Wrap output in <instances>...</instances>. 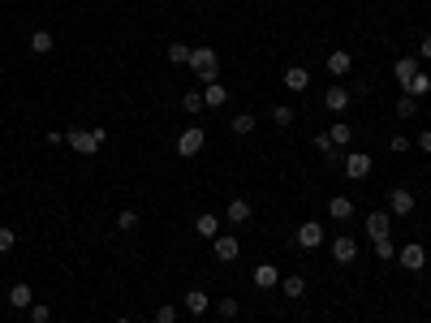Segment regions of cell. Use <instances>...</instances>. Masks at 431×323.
Masks as SVG:
<instances>
[{
  "label": "cell",
  "mask_w": 431,
  "mask_h": 323,
  "mask_svg": "<svg viewBox=\"0 0 431 323\" xmlns=\"http://www.w3.org/2000/svg\"><path fill=\"white\" fill-rule=\"evenodd\" d=\"M65 142L78 155H95L108 142V129H65Z\"/></svg>",
  "instance_id": "obj_1"
},
{
  "label": "cell",
  "mask_w": 431,
  "mask_h": 323,
  "mask_svg": "<svg viewBox=\"0 0 431 323\" xmlns=\"http://www.w3.org/2000/svg\"><path fill=\"white\" fill-rule=\"evenodd\" d=\"M190 69H195L203 82H220V56H216V47H195V52H190Z\"/></svg>",
  "instance_id": "obj_2"
},
{
  "label": "cell",
  "mask_w": 431,
  "mask_h": 323,
  "mask_svg": "<svg viewBox=\"0 0 431 323\" xmlns=\"http://www.w3.org/2000/svg\"><path fill=\"white\" fill-rule=\"evenodd\" d=\"M203 147H207V134H203L199 125H186L181 134H177V155H181V159H195Z\"/></svg>",
  "instance_id": "obj_3"
},
{
  "label": "cell",
  "mask_w": 431,
  "mask_h": 323,
  "mask_svg": "<svg viewBox=\"0 0 431 323\" xmlns=\"http://www.w3.org/2000/svg\"><path fill=\"white\" fill-rule=\"evenodd\" d=\"M341 168H345V177H349V181H366V177H371V168H375V159L366 155V151H349Z\"/></svg>",
  "instance_id": "obj_4"
},
{
  "label": "cell",
  "mask_w": 431,
  "mask_h": 323,
  "mask_svg": "<svg viewBox=\"0 0 431 323\" xmlns=\"http://www.w3.org/2000/svg\"><path fill=\"white\" fill-rule=\"evenodd\" d=\"M212 254H216V263H233V258L242 254V241L233 233H220V237H212Z\"/></svg>",
  "instance_id": "obj_5"
},
{
  "label": "cell",
  "mask_w": 431,
  "mask_h": 323,
  "mask_svg": "<svg viewBox=\"0 0 431 323\" xmlns=\"http://www.w3.org/2000/svg\"><path fill=\"white\" fill-rule=\"evenodd\" d=\"M397 263H401L406 271H423L427 267V250H423V241H410V246L397 250Z\"/></svg>",
  "instance_id": "obj_6"
},
{
  "label": "cell",
  "mask_w": 431,
  "mask_h": 323,
  "mask_svg": "<svg viewBox=\"0 0 431 323\" xmlns=\"http://www.w3.org/2000/svg\"><path fill=\"white\" fill-rule=\"evenodd\" d=\"M332 258H337L341 267H349V263H358V241L349 237V233H341V237H332Z\"/></svg>",
  "instance_id": "obj_7"
},
{
  "label": "cell",
  "mask_w": 431,
  "mask_h": 323,
  "mask_svg": "<svg viewBox=\"0 0 431 323\" xmlns=\"http://www.w3.org/2000/svg\"><path fill=\"white\" fill-rule=\"evenodd\" d=\"M414 212V194L406 186H393L388 190V216H410Z\"/></svg>",
  "instance_id": "obj_8"
},
{
  "label": "cell",
  "mask_w": 431,
  "mask_h": 323,
  "mask_svg": "<svg viewBox=\"0 0 431 323\" xmlns=\"http://www.w3.org/2000/svg\"><path fill=\"white\" fill-rule=\"evenodd\" d=\"M294 241H298L302 250H319V241H324V229H319V220H307V224H298Z\"/></svg>",
  "instance_id": "obj_9"
},
{
  "label": "cell",
  "mask_w": 431,
  "mask_h": 323,
  "mask_svg": "<svg viewBox=\"0 0 431 323\" xmlns=\"http://www.w3.org/2000/svg\"><path fill=\"white\" fill-rule=\"evenodd\" d=\"M366 237H393V216L388 212H371V216H366Z\"/></svg>",
  "instance_id": "obj_10"
},
{
  "label": "cell",
  "mask_w": 431,
  "mask_h": 323,
  "mask_svg": "<svg viewBox=\"0 0 431 323\" xmlns=\"http://www.w3.org/2000/svg\"><path fill=\"white\" fill-rule=\"evenodd\" d=\"M419 69H423V60H419V56H401V60L393 65V78H397V82H401V91H406V82H410V78L419 74Z\"/></svg>",
  "instance_id": "obj_11"
},
{
  "label": "cell",
  "mask_w": 431,
  "mask_h": 323,
  "mask_svg": "<svg viewBox=\"0 0 431 323\" xmlns=\"http://www.w3.org/2000/svg\"><path fill=\"white\" fill-rule=\"evenodd\" d=\"M280 285V267L276 263H259L254 267V289H276Z\"/></svg>",
  "instance_id": "obj_12"
},
{
  "label": "cell",
  "mask_w": 431,
  "mask_h": 323,
  "mask_svg": "<svg viewBox=\"0 0 431 323\" xmlns=\"http://www.w3.org/2000/svg\"><path fill=\"white\" fill-rule=\"evenodd\" d=\"M324 104H328L332 112H345L349 104H354V91H345V87H328V91H324Z\"/></svg>",
  "instance_id": "obj_13"
},
{
  "label": "cell",
  "mask_w": 431,
  "mask_h": 323,
  "mask_svg": "<svg viewBox=\"0 0 431 323\" xmlns=\"http://www.w3.org/2000/svg\"><path fill=\"white\" fill-rule=\"evenodd\" d=\"M285 87L289 91H307L311 87V69L307 65H289V69H285Z\"/></svg>",
  "instance_id": "obj_14"
},
{
  "label": "cell",
  "mask_w": 431,
  "mask_h": 323,
  "mask_svg": "<svg viewBox=\"0 0 431 323\" xmlns=\"http://www.w3.org/2000/svg\"><path fill=\"white\" fill-rule=\"evenodd\" d=\"M9 306L13 311H30V306H35V289L30 285H13L9 289Z\"/></svg>",
  "instance_id": "obj_15"
},
{
  "label": "cell",
  "mask_w": 431,
  "mask_h": 323,
  "mask_svg": "<svg viewBox=\"0 0 431 323\" xmlns=\"http://www.w3.org/2000/svg\"><path fill=\"white\" fill-rule=\"evenodd\" d=\"M349 69H354V56H349L345 47H337V52L328 56V74H332V78H345Z\"/></svg>",
  "instance_id": "obj_16"
},
{
  "label": "cell",
  "mask_w": 431,
  "mask_h": 323,
  "mask_svg": "<svg viewBox=\"0 0 431 323\" xmlns=\"http://www.w3.org/2000/svg\"><path fill=\"white\" fill-rule=\"evenodd\" d=\"M181 306H186L190 315H207V306H212V298H207L203 289H190V293L181 298Z\"/></svg>",
  "instance_id": "obj_17"
},
{
  "label": "cell",
  "mask_w": 431,
  "mask_h": 323,
  "mask_svg": "<svg viewBox=\"0 0 431 323\" xmlns=\"http://www.w3.org/2000/svg\"><path fill=\"white\" fill-rule=\"evenodd\" d=\"M195 233H199V237H207V241L220 237V220H216V212H203V216L195 220Z\"/></svg>",
  "instance_id": "obj_18"
},
{
  "label": "cell",
  "mask_w": 431,
  "mask_h": 323,
  "mask_svg": "<svg viewBox=\"0 0 431 323\" xmlns=\"http://www.w3.org/2000/svg\"><path fill=\"white\" fill-rule=\"evenodd\" d=\"M203 104H207V108H225V104H229V91L220 87V82H207V87H203Z\"/></svg>",
  "instance_id": "obj_19"
},
{
  "label": "cell",
  "mask_w": 431,
  "mask_h": 323,
  "mask_svg": "<svg viewBox=\"0 0 431 323\" xmlns=\"http://www.w3.org/2000/svg\"><path fill=\"white\" fill-rule=\"evenodd\" d=\"M225 220H229V224H246V220H250V203H246V199H233V203L225 207Z\"/></svg>",
  "instance_id": "obj_20"
},
{
  "label": "cell",
  "mask_w": 431,
  "mask_h": 323,
  "mask_svg": "<svg viewBox=\"0 0 431 323\" xmlns=\"http://www.w3.org/2000/svg\"><path fill=\"white\" fill-rule=\"evenodd\" d=\"M229 129H233V134H237V138H246V134H254V129H259V121H254V117H250V112H237V117L229 121Z\"/></svg>",
  "instance_id": "obj_21"
},
{
  "label": "cell",
  "mask_w": 431,
  "mask_h": 323,
  "mask_svg": "<svg viewBox=\"0 0 431 323\" xmlns=\"http://www.w3.org/2000/svg\"><path fill=\"white\" fill-rule=\"evenodd\" d=\"M328 216L332 220H349V216H354V199H341V194H337V199H328Z\"/></svg>",
  "instance_id": "obj_22"
},
{
  "label": "cell",
  "mask_w": 431,
  "mask_h": 323,
  "mask_svg": "<svg viewBox=\"0 0 431 323\" xmlns=\"http://www.w3.org/2000/svg\"><path fill=\"white\" fill-rule=\"evenodd\" d=\"M280 289H285V298H302V293H307V276H298V271H294V276H280Z\"/></svg>",
  "instance_id": "obj_23"
},
{
  "label": "cell",
  "mask_w": 431,
  "mask_h": 323,
  "mask_svg": "<svg viewBox=\"0 0 431 323\" xmlns=\"http://www.w3.org/2000/svg\"><path fill=\"white\" fill-rule=\"evenodd\" d=\"M56 47V39H52V30H35V35H30V52H39V56H47Z\"/></svg>",
  "instance_id": "obj_24"
},
{
  "label": "cell",
  "mask_w": 431,
  "mask_h": 323,
  "mask_svg": "<svg viewBox=\"0 0 431 323\" xmlns=\"http://www.w3.org/2000/svg\"><path fill=\"white\" fill-rule=\"evenodd\" d=\"M427 91H431V74L419 69V74H414L410 82H406V95H414V100H419V95H427Z\"/></svg>",
  "instance_id": "obj_25"
},
{
  "label": "cell",
  "mask_w": 431,
  "mask_h": 323,
  "mask_svg": "<svg viewBox=\"0 0 431 323\" xmlns=\"http://www.w3.org/2000/svg\"><path fill=\"white\" fill-rule=\"evenodd\" d=\"M315 151H319V155H328V159H337V151H341V147L328 138V129H319V134H315Z\"/></svg>",
  "instance_id": "obj_26"
},
{
  "label": "cell",
  "mask_w": 431,
  "mask_h": 323,
  "mask_svg": "<svg viewBox=\"0 0 431 323\" xmlns=\"http://www.w3.org/2000/svg\"><path fill=\"white\" fill-rule=\"evenodd\" d=\"M207 104H203V91H186L181 95V112H190V117H195V112H203Z\"/></svg>",
  "instance_id": "obj_27"
},
{
  "label": "cell",
  "mask_w": 431,
  "mask_h": 323,
  "mask_svg": "<svg viewBox=\"0 0 431 323\" xmlns=\"http://www.w3.org/2000/svg\"><path fill=\"white\" fill-rule=\"evenodd\" d=\"M371 246H375V258H384V263H393V258H397V246H393V237H375Z\"/></svg>",
  "instance_id": "obj_28"
},
{
  "label": "cell",
  "mask_w": 431,
  "mask_h": 323,
  "mask_svg": "<svg viewBox=\"0 0 431 323\" xmlns=\"http://www.w3.org/2000/svg\"><path fill=\"white\" fill-rule=\"evenodd\" d=\"M328 138H332V142H337V147H349V138H354V129H349L345 121H337V125H332V129H328Z\"/></svg>",
  "instance_id": "obj_29"
},
{
  "label": "cell",
  "mask_w": 431,
  "mask_h": 323,
  "mask_svg": "<svg viewBox=\"0 0 431 323\" xmlns=\"http://www.w3.org/2000/svg\"><path fill=\"white\" fill-rule=\"evenodd\" d=\"M190 52H195L190 43H168V60L173 65H190Z\"/></svg>",
  "instance_id": "obj_30"
},
{
  "label": "cell",
  "mask_w": 431,
  "mask_h": 323,
  "mask_svg": "<svg viewBox=\"0 0 431 323\" xmlns=\"http://www.w3.org/2000/svg\"><path fill=\"white\" fill-rule=\"evenodd\" d=\"M414 112H419V100H414V95H401V100H397V117H401V121H410Z\"/></svg>",
  "instance_id": "obj_31"
},
{
  "label": "cell",
  "mask_w": 431,
  "mask_h": 323,
  "mask_svg": "<svg viewBox=\"0 0 431 323\" xmlns=\"http://www.w3.org/2000/svg\"><path fill=\"white\" fill-rule=\"evenodd\" d=\"M294 117H298V112H294L289 104H276V108H272V121H276L280 129H285V125H294Z\"/></svg>",
  "instance_id": "obj_32"
},
{
  "label": "cell",
  "mask_w": 431,
  "mask_h": 323,
  "mask_svg": "<svg viewBox=\"0 0 431 323\" xmlns=\"http://www.w3.org/2000/svg\"><path fill=\"white\" fill-rule=\"evenodd\" d=\"M155 323H177V302H164V306H155Z\"/></svg>",
  "instance_id": "obj_33"
},
{
  "label": "cell",
  "mask_w": 431,
  "mask_h": 323,
  "mask_svg": "<svg viewBox=\"0 0 431 323\" xmlns=\"http://www.w3.org/2000/svg\"><path fill=\"white\" fill-rule=\"evenodd\" d=\"M47 319H52V306H47V302H35V306H30V323H47Z\"/></svg>",
  "instance_id": "obj_34"
},
{
  "label": "cell",
  "mask_w": 431,
  "mask_h": 323,
  "mask_svg": "<svg viewBox=\"0 0 431 323\" xmlns=\"http://www.w3.org/2000/svg\"><path fill=\"white\" fill-rule=\"evenodd\" d=\"M216 311L225 315V319H237V311H242V306H237V298H220V302H216Z\"/></svg>",
  "instance_id": "obj_35"
},
{
  "label": "cell",
  "mask_w": 431,
  "mask_h": 323,
  "mask_svg": "<svg viewBox=\"0 0 431 323\" xmlns=\"http://www.w3.org/2000/svg\"><path fill=\"white\" fill-rule=\"evenodd\" d=\"M117 229H121V233H134V229H138V212H121V216H117Z\"/></svg>",
  "instance_id": "obj_36"
},
{
  "label": "cell",
  "mask_w": 431,
  "mask_h": 323,
  "mask_svg": "<svg viewBox=\"0 0 431 323\" xmlns=\"http://www.w3.org/2000/svg\"><path fill=\"white\" fill-rule=\"evenodd\" d=\"M13 246H18V233H13V229H0V254H9Z\"/></svg>",
  "instance_id": "obj_37"
},
{
  "label": "cell",
  "mask_w": 431,
  "mask_h": 323,
  "mask_svg": "<svg viewBox=\"0 0 431 323\" xmlns=\"http://www.w3.org/2000/svg\"><path fill=\"white\" fill-rule=\"evenodd\" d=\"M388 147L401 155V151H410V138H406V134H393V138H388Z\"/></svg>",
  "instance_id": "obj_38"
},
{
  "label": "cell",
  "mask_w": 431,
  "mask_h": 323,
  "mask_svg": "<svg viewBox=\"0 0 431 323\" xmlns=\"http://www.w3.org/2000/svg\"><path fill=\"white\" fill-rule=\"evenodd\" d=\"M414 142H419L423 155H431V129H419V138H414Z\"/></svg>",
  "instance_id": "obj_39"
},
{
  "label": "cell",
  "mask_w": 431,
  "mask_h": 323,
  "mask_svg": "<svg viewBox=\"0 0 431 323\" xmlns=\"http://www.w3.org/2000/svg\"><path fill=\"white\" fill-rule=\"evenodd\" d=\"M423 60H431V35L423 39Z\"/></svg>",
  "instance_id": "obj_40"
},
{
  "label": "cell",
  "mask_w": 431,
  "mask_h": 323,
  "mask_svg": "<svg viewBox=\"0 0 431 323\" xmlns=\"http://www.w3.org/2000/svg\"><path fill=\"white\" fill-rule=\"evenodd\" d=\"M117 323H134V319H117Z\"/></svg>",
  "instance_id": "obj_41"
}]
</instances>
